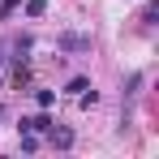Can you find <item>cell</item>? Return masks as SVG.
I'll return each mask as SVG.
<instances>
[{"label":"cell","mask_w":159,"mask_h":159,"mask_svg":"<svg viewBox=\"0 0 159 159\" xmlns=\"http://www.w3.org/2000/svg\"><path fill=\"white\" fill-rule=\"evenodd\" d=\"M73 138H78L73 125H56V120H52V129H48V146H52V151H69Z\"/></svg>","instance_id":"cell-1"},{"label":"cell","mask_w":159,"mask_h":159,"mask_svg":"<svg viewBox=\"0 0 159 159\" xmlns=\"http://www.w3.org/2000/svg\"><path fill=\"white\" fill-rule=\"evenodd\" d=\"M48 13V0H26V17H43Z\"/></svg>","instance_id":"cell-8"},{"label":"cell","mask_w":159,"mask_h":159,"mask_svg":"<svg viewBox=\"0 0 159 159\" xmlns=\"http://www.w3.org/2000/svg\"><path fill=\"white\" fill-rule=\"evenodd\" d=\"M30 48H34V39H30V34H22V39L13 43V52H17V60H30Z\"/></svg>","instance_id":"cell-5"},{"label":"cell","mask_w":159,"mask_h":159,"mask_svg":"<svg viewBox=\"0 0 159 159\" xmlns=\"http://www.w3.org/2000/svg\"><path fill=\"white\" fill-rule=\"evenodd\" d=\"M22 151H26V155L39 151V133H26V129H22Z\"/></svg>","instance_id":"cell-9"},{"label":"cell","mask_w":159,"mask_h":159,"mask_svg":"<svg viewBox=\"0 0 159 159\" xmlns=\"http://www.w3.org/2000/svg\"><path fill=\"white\" fill-rule=\"evenodd\" d=\"M56 48H60V52H90V34L65 30V34H56Z\"/></svg>","instance_id":"cell-2"},{"label":"cell","mask_w":159,"mask_h":159,"mask_svg":"<svg viewBox=\"0 0 159 159\" xmlns=\"http://www.w3.org/2000/svg\"><path fill=\"white\" fill-rule=\"evenodd\" d=\"M34 103H39V107H52V103H56V90H43V86H34Z\"/></svg>","instance_id":"cell-6"},{"label":"cell","mask_w":159,"mask_h":159,"mask_svg":"<svg viewBox=\"0 0 159 159\" xmlns=\"http://www.w3.org/2000/svg\"><path fill=\"white\" fill-rule=\"evenodd\" d=\"M48 133L52 129V116H48V107H43V112H39V116H22V120H17V133Z\"/></svg>","instance_id":"cell-3"},{"label":"cell","mask_w":159,"mask_h":159,"mask_svg":"<svg viewBox=\"0 0 159 159\" xmlns=\"http://www.w3.org/2000/svg\"><path fill=\"white\" fill-rule=\"evenodd\" d=\"M86 86H90V78H69V86H65V95H73V99H78V95L86 90Z\"/></svg>","instance_id":"cell-7"},{"label":"cell","mask_w":159,"mask_h":159,"mask_svg":"<svg viewBox=\"0 0 159 159\" xmlns=\"http://www.w3.org/2000/svg\"><path fill=\"white\" fill-rule=\"evenodd\" d=\"M17 4H22V0H0V17H9V13H13Z\"/></svg>","instance_id":"cell-10"},{"label":"cell","mask_w":159,"mask_h":159,"mask_svg":"<svg viewBox=\"0 0 159 159\" xmlns=\"http://www.w3.org/2000/svg\"><path fill=\"white\" fill-rule=\"evenodd\" d=\"M30 82H34V73H30L26 60H17V69H13V90H26Z\"/></svg>","instance_id":"cell-4"},{"label":"cell","mask_w":159,"mask_h":159,"mask_svg":"<svg viewBox=\"0 0 159 159\" xmlns=\"http://www.w3.org/2000/svg\"><path fill=\"white\" fill-rule=\"evenodd\" d=\"M0 65H4V43H0Z\"/></svg>","instance_id":"cell-11"}]
</instances>
